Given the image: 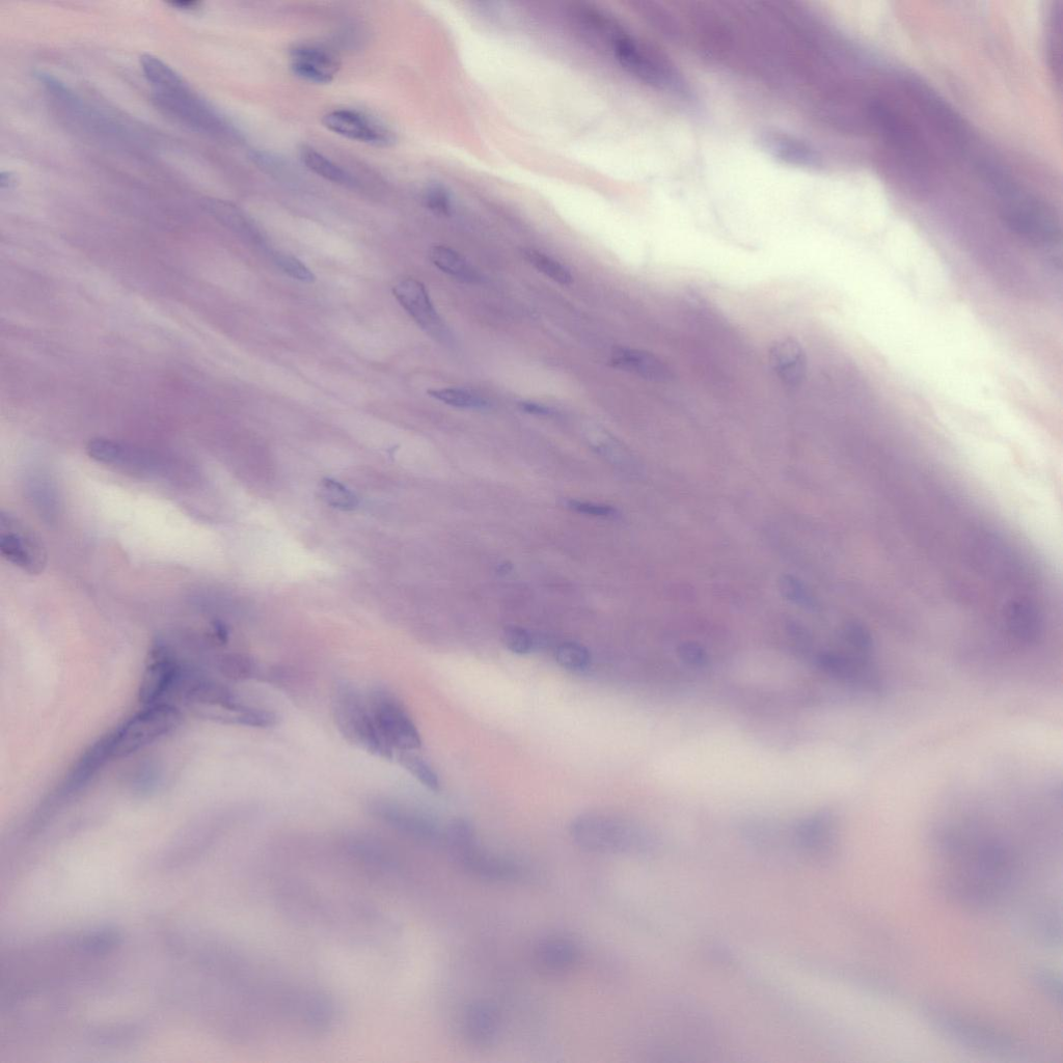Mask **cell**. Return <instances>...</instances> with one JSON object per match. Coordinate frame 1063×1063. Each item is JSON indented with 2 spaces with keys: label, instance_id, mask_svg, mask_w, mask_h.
Wrapping results in <instances>:
<instances>
[{
  "label": "cell",
  "instance_id": "cell-1",
  "mask_svg": "<svg viewBox=\"0 0 1063 1063\" xmlns=\"http://www.w3.org/2000/svg\"><path fill=\"white\" fill-rule=\"evenodd\" d=\"M277 890L285 912L312 929L359 941L386 939L395 931L390 916L356 896L327 893L295 880L284 881Z\"/></svg>",
  "mask_w": 1063,
  "mask_h": 1063
},
{
  "label": "cell",
  "instance_id": "cell-2",
  "mask_svg": "<svg viewBox=\"0 0 1063 1063\" xmlns=\"http://www.w3.org/2000/svg\"><path fill=\"white\" fill-rule=\"evenodd\" d=\"M996 198L1002 223L1031 247L1055 258L1061 248V225L1055 212L1032 195L1010 171L995 177L988 185Z\"/></svg>",
  "mask_w": 1063,
  "mask_h": 1063
},
{
  "label": "cell",
  "instance_id": "cell-3",
  "mask_svg": "<svg viewBox=\"0 0 1063 1063\" xmlns=\"http://www.w3.org/2000/svg\"><path fill=\"white\" fill-rule=\"evenodd\" d=\"M867 118L909 179L914 178V182L920 185L928 181L933 157L913 121L894 104L882 99L868 103Z\"/></svg>",
  "mask_w": 1063,
  "mask_h": 1063
},
{
  "label": "cell",
  "instance_id": "cell-4",
  "mask_svg": "<svg viewBox=\"0 0 1063 1063\" xmlns=\"http://www.w3.org/2000/svg\"><path fill=\"white\" fill-rule=\"evenodd\" d=\"M333 715L339 732L349 744L380 758H394V750L378 732L367 696L356 687L346 683L337 686Z\"/></svg>",
  "mask_w": 1063,
  "mask_h": 1063
},
{
  "label": "cell",
  "instance_id": "cell-5",
  "mask_svg": "<svg viewBox=\"0 0 1063 1063\" xmlns=\"http://www.w3.org/2000/svg\"><path fill=\"white\" fill-rule=\"evenodd\" d=\"M921 1014L931 1027L952 1044L974 1051L1006 1055L1017 1050L1018 1043L1011 1035L983 1023L972 1021L944 1008L921 1006Z\"/></svg>",
  "mask_w": 1063,
  "mask_h": 1063
},
{
  "label": "cell",
  "instance_id": "cell-6",
  "mask_svg": "<svg viewBox=\"0 0 1063 1063\" xmlns=\"http://www.w3.org/2000/svg\"><path fill=\"white\" fill-rule=\"evenodd\" d=\"M572 838L589 852L599 854H640L650 842L639 829L598 814L582 815L570 827Z\"/></svg>",
  "mask_w": 1063,
  "mask_h": 1063
},
{
  "label": "cell",
  "instance_id": "cell-7",
  "mask_svg": "<svg viewBox=\"0 0 1063 1063\" xmlns=\"http://www.w3.org/2000/svg\"><path fill=\"white\" fill-rule=\"evenodd\" d=\"M152 100L160 112L189 128L221 140L240 139L235 127L189 85L169 92H154Z\"/></svg>",
  "mask_w": 1063,
  "mask_h": 1063
},
{
  "label": "cell",
  "instance_id": "cell-8",
  "mask_svg": "<svg viewBox=\"0 0 1063 1063\" xmlns=\"http://www.w3.org/2000/svg\"><path fill=\"white\" fill-rule=\"evenodd\" d=\"M904 86L919 114L942 143L950 151L965 155L970 148L971 134L956 109L920 79L908 78L904 81Z\"/></svg>",
  "mask_w": 1063,
  "mask_h": 1063
},
{
  "label": "cell",
  "instance_id": "cell-9",
  "mask_svg": "<svg viewBox=\"0 0 1063 1063\" xmlns=\"http://www.w3.org/2000/svg\"><path fill=\"white\" fill-rule=\"evenodd\" d=\"M182 715L176 707L158 703L127 721L109 737L112 757L129 756L166 737L177 729Z\"/></svg>",
  "mask_w": 1063,
  "mask_h": 1063
},
{
  "label": "cell",
  "instance_id": "cell-10",
  "mask_svg": "<svg viewBox=\"0 0 1063 1063\" xmlns=\"http://www.w3.org/2000/svg\"><path fill=\"white\" fill-rule=\"evenodd\" d=\"M367 700L381 738L394 752L421 748V735L415 722L392 691L376 687L369 692Z\"/></svg>",
  "mask_w": 1063,
  "mask_h": 1063
},
{
  "label": "cell",
  "instance_id": "cell-11",
  "mask_svg": "<svg viewBox=\"0 0 1063 1063\" xmlns=\"http://www.w3.org/2000/svg\"><path fill=\"white\" fill-rule=\"evenodd\" d=\"M0 553L15 567L33 576L41 575L48 561L46 548L18 517L0 513Z\"/></svg>",
  "mask_w": 1063,
  "mask_h": 1063
},
{
  "label": "cell",
  "instance_id": "cell-12",
  "mask_svg": "<svg viewBox=\"0 0 1063 1063\" xmlns=\"http://www.w3.org/2000/svg\"><path fill=\"white\" fill-rule=\"evenodd\" d=\"M612 48L620 65L644 83L658 88L677 87L678 80L672 69L666 63L660 62L658 57L653 56L634 38L615 32L612 36Z\"/></svg>",
  "mask_w": 1063,
  "mask_h": 1063
},
{
  "label": "cell",
  "instance_id": "cell-13",
  "mask_svg": "<svg viewBox=\"0 0 1063 1063\" xmlns=\"http://www.w3.org/2000/svg\"><path fill=\"white\" fill-rule=\"evenodd\" d=\"M322 124L327 130L351 141L379 148L396 143V135L389 127L356 109H335L323 116Z\"/></svg>",
  "mask_w": 1063,
  "mask_h": 1063
},
{
  "label": "cell",
  "instance_id": "cell-14",
  "mask_svg": "<svg viewBox=\"0 0 1063 1063\" xmlns=\"http://www.w3.org/2000/svg\"><path fill=\"white\" fill-rule=\"evenodd\" d=\"M371 814L395 831L420 842L444 844V833L426 815L396 801L377 799L369 807Z\"/></svg>",
  "mask_w": 1063,
  "mask_h": 1063
},
{
  "label": "cell",
  "instance_id": "cell-15",
  "mask_svg": "<svg viewBox=\"0 0 1063 1063\" xmlns=\"http://www.w3.org/2000/svg\"><path fill=\"white\" fill-rule=\"evenodd\" d=\"M86 450L101 465L133 475H150L156 467V458L150 452L115 440L93 439Z\"/></svg>",
  "mask_w": 1063,
  "mask_h": 1063
},
{
  "label": "cell",
  "instance_id": "cell-16",
  "mask_svg": "<svg viewBox=\"0 0 1063 1063\" xmlns=\"http://www.w3.org/2000/svg\"><path fill=\"white\" fill-rule=\"evenodd\" d=\"M393 293L422 330L440 341L448 338L447 327L436 312L425 286L420 281L413 278L401 280L394 286Z\"/></svg>",
  "mask_w": 1063,
  "mask_h": 1063
},
{
  "label": "cell",
  "instance_id": "cell-17",
  "mask_svg": "<svg viewBox=\"0 0 1063 1063\" xmlns=\"http://www.w3.org/2000/svg\"><path fill=\"white\" fill-rule=\"evenodd\" d=\"M759 142L763 150L784 165L802 169H816L822 165L820 153L796 135L768 129L761 132Z\"/></svg>",
  "mask_w": 1063,
  "mask_h": 1063
},
{
  "label": "cell",
  "instance_id": "cell-18",
  "mask_svg": "<svg viewBox=\"0 0 1063 1063\" xmlns=\"http://www.w3.org/2000/svg\"><path fill=\"white\" fill-rule=\"evenodd\" d=\"M453 857L463 870L486 881L515 882L527 875L526 868L521 864L481 852L477 843Z\"/></svg>",
  "mask_w": 1063,
  "mask_h": 1063
},
{
  "label": "cell",
  "instance_id": "cell-19",
  "mask_svg": "<svg viewBox=\"0 0 1063 1063\" xmlns=\"http://www.w3.org/2000/svg\"><path fill=\"white\" fill-rule=\"evenodd\" d=\"M290 68L295 76L316 85L331 84L340 62L333 52L314 45H299L290 52Z\"/></svg>",
  "mask_w": 1063,
  "mask_h": 1063
},
{
  "label": "cell",
  "instance_id": "cell-20",
  "mask_svg": "<svg viewBox=\"0 0 1063 1063\" xmlns=\"http://www.w3.org/2000/svg\"><path fill=\"white\" fill-rule=\"evenodd\" d=\"M772 371L788 389L800 388L807 376V356L804 348L794 338L775 341L769 351Z\"/></svg>",
  "mask_w": 1063,
  "mask_h": 1063
},
{
  "label": "cell",
  "instance_id": "cell-21",
  "mask_svg": "<svg viewBox=\"0 0 1063 1063\" xmlns=\"http://www.w3.org/2000/svg\"><path fill=\"white\" fill-rule=\"evenodd\" d=\"M182 675L178 664L162 649L155 651L154 660L147 668L141 686L143 703L154 705L178 686Z\"/></svg>",
  "mask_w": 1063,
  "mask_h": 1063
},
{
  "label": "cell",
  "instance_id": "cell-22",
  "mask_svg": "<svg viewBox=\"0 0 1063 1063\" xmlns=\"http://www.w3.org/2000/svg\"><path fill=\"white\" fill-rule=\"evenodd\" d=\"M462 1031L477 1047L493 1046L499 1039L501 1019L497 1008L486 1002H474L462 1016Z\"/></svg>",
  "mask_w": 1063,
  "mask_h": 1063
},
{
  "label": "cell",
  "instance_id": "cell-23",
  "mask_svg": "<svg viewBox=\"0 0 1063 1063\" xmlns=\"http://www.w3.org/2000/svg\"><path fill=\"white\" fill-rule=\"evenodd\" d=\"M610 364L616 369L656 383H667L674 375L670 367L654 354L629 347L614 348Z\"/></svg>",
  "mask_w": 1063,
  "mask_h": 1063
},
{
  "label": "cell",
  "instance_id": "cell-24",
  "mask_svg": "<svg viewBox=\"0 0 1063 1063\" xmlns=\"http://www.w3.org/2000/svg\"><path fill=\"white\" fill-rule=\"evenodd\" d=\"M535 958L541 970L560 973L570 970L579 962L580 950L567 939H548L538 945Z\"/></svg>",
  "mask_w": 1063,
  "mask_h": 1063
},
{
  "label": "cell",
  "instance_id": "cell-25",
  "mask_svg": "<svg viewBox=\"0 0 1063 1063\" xmlns=\"http://www.w3.org/2000/svg\"><path fill=\"white\" fill-rule=\"evenodd\" d=\"M205 209L223 226L253 244L263 245V238L245 213L234 204L218 200L205 201Z\"/></svg>",
  "mask_w": 1063,
  "mask_h": 1063
},
{
  "label": "cell",
  "instance_id": "cell-26",
  "mask_svg": "<svg viewBox=\"0 0 1063 1063\" xmlns=\"http://www.w3.org/2000/svg\"><path fill=\"white\" fill-rule=\"evenodd\" d=\"M429 257L436 267L458 281L463 283H476L479 281L478 272L466 258H463L456 251L445 247V245H435L430 250Z\"/></svg>",
  "mask_w": 1063,
  "mask_h": 1063
},
{
  "label": "cell",
  "instance_id": "cell-27",
  "mask_svg": "<svg viewBox=\"0 0 1063 1063\" xmlns=\"http://www.w3.org/2000/svg\"><path fill=\"white\" fill-rule=\"evenodd\" d=\"M1028 930L1034 940L1043 945L1056 947L1062 939L1061 916L1052 907L1035 910L1027 920Z\"/></svg>",
  "mask_w": 1063,
  "mask_h": 1063
},
{
  "label": "cell",
  "instance_id": "cell-28",
  "mask_svg": "<svg viewBox=\"0 0 1063 1063\" xmlns=\"http://www.w3.org/2000/svg\"><path fill=\"white\" fill-rule=\"evenodd\" d=\"M141 67L154 92H169L188 85L177 71L152 54L141 57Z\"/></svg>",
  "mask_w": 1063,
  "mask_h": 1063
},
{
  "label": "cell",
  "instance_id": "cell-29",
  "mask_svg": "<svg viewBox=\"0 0 1063 1063\" xmlns=\"http://www.w3.org/2000/svg\"><path fill=\"white\" fill-rule=\"evenodd\" d=\"M299 158L308 170L327 181L342 185L353 184L349 173L312 147L303 146L299 150Z\"/></svg>",
  "mask_w": 1063,
  "mask_h": 1063
},
{
  "label": "cell",
  "instance_id": "cell-30",
  "mask_svg": "<svg viewBox=\"0 0 1063 1063\" xmlns=\"http://www.w3.org/2000/svg\"><path fill=\"white\" fill-rule=\"evenodd\" d=\"M399 765L421 782L431 792L438 793L441 789L439 775L435 773L429 763L415 751H400L396 754Z\"/></svg>",
  "mask_w": 1063,
  "mask_h": 1063
},
{
  "label": "cell",
  "instance_id": "cell-31",
  "mask_svg": "<svg viewBox=\"0 0 1063 1063\" xmlns=\"http://www.w3.org/2000/svg\"><path fill=\"white\" fill-rule=\"evenodd\" d=\"M109 757H112V753L111 747H109V738H107L91 748L80 760L69 780L71 788L85 784Z\"/></svg>",
  "mask_w": 1063,
  "mask_h": 1063
},
{
  "label": "cell",
  "instance_id": "cell-32",
  "mask_svg": "<svg viewBox=\"0 0 1063 1063\" xmlns=\"http://www.w3.org/2000/svg\"><path fill=\"white\" fill-rule=\"evenodd\" d=\"M1047 30V57L1057 84L1061 83L1062 7L1058 3L1051 11Z\"/></svg>",
  "mask_w": 1063,
  "mask_h": 1063
},
{
  "label": "cell",
  "instance_id": "cell-33",
  "mask_svg": "<svg viewBox=\"0 0 1063 1063\" xmlns=\"http://www.w3.org/2000/svg\"><path fill=\"white\" fill-rule=\"evenodd\" d=\"M428 394L436 400L456 408H462V410H485L489 406L486 398L461 388L430 390Z\"/></svg>",
  "mask_w": 1063,
  "mask_h": 1063
},
{
  "label": "cell",
  "instance_id": "cell-34",
  "mask_svg": "<svg viewBox=\"0 0 1063 1063\" xmlns=\"http://www.w3.org/2000/svg\"><path fill=\"white\" fill-rule=\"evenodd\" d=\"M557 663L565 670L582 672L591 664V654L582 644L577 642H565L558 646L555 652Z\"/></svg>",
  "mask_w": 1063,
  "mask_h": 1063
},
{
  "label": "cell",
  "instance_id": "cell-35",
  "mask_svg": "<svg viewBox=\"0 0 1063 1063\" xmlns=\"http://www.w3.org/2000/svg\"><path fill=\"white\" fill-rule=\"evenodd\" d=\"M526 260L545 277L567 286L574 281L569 270L553 258L535 250L525 251Z\"/></svg>",
  "mask_w": 1063,
  "mask_h": 1063
},
{
  "label": "cell",
  "instance_id": "cell-36",
  "mask_svg": "<svg viewBox=\"0 0 1063 1063\" xmlns=\"http://www.w3.org/2000/svg\"><path fill=\"white\" fill-rule=\"evenodd\" d=\"M320 494L327 504L342 510H352L358 506L357 497L343 484L332 479L322 482Z\"/></svg>",
  "mask_w": 1063,
  "mask_h": 1063
},
{
  "label": "cell",
  "instance_id": "cell-37",
  "mask_svg": "<svg viewBox=\"0 0 1063 1063\" xmlns=\"http://www.w3.org/2000/svg\"><path fill=\"white\" fill-rule=\"evenodd\" d=\"M1032 972V979L1035 986H1037L1055 1004L1061 1006L1062 981L1060 976L1055 971L1045 967L1035 968Z\"/></svg>",
  "mask_w": 1063,
  "mask_h": 1063
},
{
  "label": "cell",
  "instance_id": "cell-38",
  "mask_svg": "<svg viewBox=\"0 0 1063 1063\" xmlns=\"http://www.w3.org/2000/svg\"><path fill=\"white\" fill-rule=\"evenodd\" d=\"M780 593L787 601L804 608H813L815 601L807 587L797 578L783 576L778 584Z\"/></svg>",
  "mask_w": 1063,
  "mask_h": 1063
},
{
  "label": "cell",
  "instance_id": "cell-39",
  "mask_svg": "<svg viewBox=\"0 0 1063 1063\" xmlns=\"http://www.w3.org/2000/svg\"><path fill=\"white\" fill-rule=\"evenodd\" d=\"M426 207L434 214L446 216L452 212L453 200L449 190L440 183L429 184L424 192Z\"/></svg>",
  "mask_w": 1063,
  "mask_h": 1063
},
{
  "label": "cell",
  "instance_id": "cell-40",
  "mask_svg": "<svg viewBox=\"0 0 1063 1063\" xmlns=\"http://www.w3.org/2000/svg\"><path fill=\"white\" fill-rule=\"evenodd\" d=\"M503 642L507 649L520 656L532 651L534 641L531 634L520 626H508L503 632Z\"/></svg>",
  "mask_w": 1063,
  "mask_h": 1063
},
{
  "label": "cell",
  "instance_id": "cell-41",
  "mask_svg": "<svg viewBox=\"0 0 1063 1063\" xmlns=\"http://www.w3.org/2000/svg\"><path fill=\"white\" fill-rule=\"evenodd\" d=\"M236 714V722L255 728H269L275 726L278 722V718L274 713L261 710V708L243 706Z\"/></svg>",
  "mask_w": 1063,
  "mask_h": 1063
},
{
  "label": "cell",
  "instance_id": "cell-42",
  "mask_svg": "<svg viewBox=\"0 0 1063 1063\" xmlns=\"http://www.w3.org/2000/svg\"><path fill=\"white\" fill-rule=\"evenodd\" d=\"M274 260L286 275L297 281L313 283L316 279L313 272L302 261H299L295 257L275 254Z\"/></svg>",
  "mask_w": 1063,
  "mask_h": 1063
},
{
  "label": "cell",
  "instance_id": "cell-43",
  "mask_svg": "<svg viewBox=\"0 0 1063 1063\" xmlns=\"http://www.w3.org/2000/svg\"><path fill=\"white\" fill-rule=\"evenodd\" d=\"M223 672L234 679H249L256 676L259 669L255 663L242 656H230L224 659L222 664Z\"/></svg>",
  "mask_w": 1063,
  "mask_h": 1063
},
{
  "label": "cell",
  "instance_id": "cell-44",
  "mask_svg": "<svg viewBox=\"0 0 1063 1063\" xmlns=\"http://www.w3.org/2000/svg\"><path fill=\"white\" fill-rule=\"evenodd\" d=\"M568 507L581 514L605 517V519L606 517H613L616 514V509L614 507L592 502L570 501L568 502Z\"/></svg>",
  "mask_w": 1063,
  "mask_h": 1063
},
{
  "label": "cell",
  "instance_id": "cell-45",
  "mask_svg": "<svg viewBox=\"0 0 1063 1063\" xmlns=\"http://www.w3.org/2000/svg\"><path fill=\"white\" fill-rule=\"evenodd\" d=\"M521 410L525 413L535 416H550L553 414L551 408L536 402L524 401L520 402Z\"/></svg>",
  "mask_w": 1063,
  "mask_h": 1063
},
{
  "label": "cell",
  "instance_id": "cell-46",
  "mask_svg": "<svg viewBox=\"0 0 1063 1063\" xmlns=\"http://www.w3.org/2000/svg\"><path fill=\"white\" fill-rule=\"evenodd\" d=\"M681 649H683V653L688 658V660H691V661H693L695 663H697V662L701 663L702 661H704V658H705L704 652L702 651V648L699 647L698 645H696V644H685L683 646V648H681Z\"/></svg>",
  "mask_w": 1063,
  "mask_h": 1063
},
{
  "label": "cell",
  "instance_id": "cell-47",
  "mask_svg": "<svg viewBox=\"0 0 1063 1063\" xmlns=\"http://www.w3.org/2000/svg\"><path fill=\"white\" fill-rule=\"evenodd\" d=\"M169 5L182 11H197L203 4L196 2V0H179V2H172Z\"/></svg>",
  "mask_w": 1063,
  "mask_h": 1063
},
{
  "label": "cell",
  "instance_id": "cell-48",
  "mask_svg": "<svg viewBox=\"0 0 1063 1063\" xmlns=\"http://www.w3.org/2000/svg\"><path fill=\"white\" fill-rule=\"evenodd\" d=\"M0 183H2V187L3 188H5L6 184H8L10 186L11 184L14 183L13 176L10 175V174L3 173L2 174V179H0Z\"/></svg>",
  "mask_w": 1063,
  "mask_h": 1063
}]
</instances>
